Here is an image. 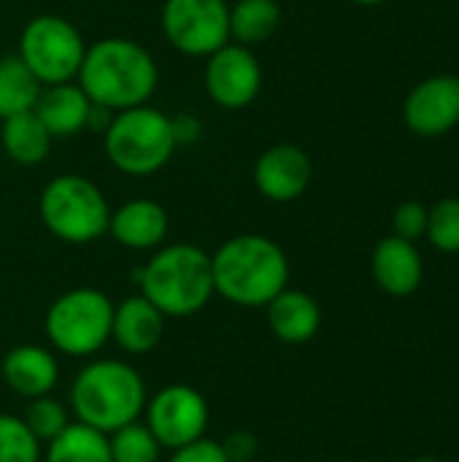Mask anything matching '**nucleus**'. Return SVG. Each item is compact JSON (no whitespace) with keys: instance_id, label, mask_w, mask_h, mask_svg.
<instances>
[{"instance_id":"14","label":"nucleus","mask_w":459,"mask_h":462,"mask_svg":"<svg viewBox=\"0 0 459 462\" xmlns=\"http://www.w3.org/2000/svg\"><path fill=\"white\" fill-rule=\"evenodd\" d=\"M0 376L5 382V387L22 401L51 395L60 384L57 352L51 346H41V344H19L3 355Z\"/></svg>"},{"instance_id":"25","label":"nucleus","mask_w":459,"mask_h":462,"mask_svg":"<svg viewBox=\"0 0 459 462\" xmlns=\"http://www.w3.org/2000/svg\"><path fill=\"white\" fill-rule=\"evenodd\" d=\"M22 420H24V425L30 428V433L41 444H49L51 439H57L73 422L68 403H62L60 398H54V393L27 401V406L22 411Z\"/></svg>"},{"instance_id":"3","label":"nucleus","mask_w":459,"mask_h":462,"mask_svg":"<svg viewBox=\"0 0 459 462\" xmlns=\"http://www.w3.org/2000/svg\"><path fill=\"white\" fill-rule=\"evenodd\" d=\"M149 390L141 371L119 357H89L70 382L68 409L81 425L114 433L141 420Z\"/></svg>"},{"instance_id":"13","label":"nucleus","mask_w":459,"mask_h":462,"mask_svg":"<svg viewBox=\"0 0 459 462\" xmlns=\"http://www.w3.org/2000/svg\"><path fill=\"white\" fill-rule=\"evenodd\" d=\"M403 119L411 133L425 138L446 135L459 125V79L457 76H430L419 81L403 106Z\"/></svg>"},{"instance_id":"27","label":"nucleus","mask_w":459,"mask_h":462,"mask_svg":"<svg viewBox=\"0 0 459 462\" xmlns=\"http://www.w3.org/2000/svg\"><path fill=\"white\" fill-rule=\"evenodd\" d=\"M430 244L446 254L459 252V198H444L427 208V233Z\"/></svg>"},{"instance_id":"5","label":"nucleus","mask_w":459,"mask_h":462,"mask_svg":"<svg viewBox=\"0 0 459 462\" xmlns=\"http://www.w3.org/2000/svg\"><path fill=\"white\" fill-rule=\"evenodd\" d=\"M103 149L119 173L146 179L170 162L179 143L170 116L146 103L111 114V122L103 130Z\"/></svg>"},{"instance_id":"20","label":"nucleus","mask_w":459,"mask_h":462,"mask_svg":"<svg viewBox=\"0 0 459 462\" xmlns=\"http://www.w3.org/2000/svg\"><path fill=\"white\" fill-rule=\"evenodd\" d=\"M51 141L54 138L35 116V111H24L0 122V146L5 157L14 160L16 165H41L51 152Z\"/></svg>"},{"instance_id":"1","label":"nucleus","mask_w":459,"mask_h":462,"mask_svg":"<svg viewBox=\"0 0 459 462\" xmlns=\"http://www.w3.org/2000/svg\"><path fill=\"white\" fill-rule=\"evenodd\" d=\"M76 84L84 89L92 106L116 114L151 100L160 84V68L143 43L111 35L87 46Z\"/></svg>"},{"instance_id":"8","label":"nucleus","mask_w":459,"mask_h":462,"mask_svg":"<svg viewBox=\"0 0 459 462\" xmlns=\"http://www.w3.org/2000/svg\"><path fill=\"white\" fill-rule=\"evenodd\" d=\"M87 46L89 43L70 19L60 14H38L24 22L16 54L43 87H51L76 81Z\"/></svg>"},{"instance_id":"22","label":"nucleus","mask_w":459,"mask_h":462,"mask_svg":"<svg viewBox=\"0 0 459 462\" xmlns=\"http://www.w3.org/2000/svg\"><path fill=\"white\" fill-rule=\"evenodd\" d=\"M41 462H111L108 436L73 420L57 439L43 444Z\"/></svg>"},{"instance_id":"18","label":"nucleus","mask_w":459,"mask_h":462,"mask_svg":"<svg viewBox=\"0 0 459 462\" xmlns=\"http://www.w3.org/2000/svg\"><path fill=\"white\" fill-rule=\"evenodd\" d=\"M265 319L271 333L289 346L308 344L319 328H322V309L317 298H311L303 290H281L268 306H265Z\"/></svg>"},{"instance_id":"4","label":"nucleus","mask_w":459,"mask_h":462,"mask_svg":"<svg viewBox=\"0 0 459 462\" xmlns=\"http://www.w3.org/2000/svg\"><path fill=\"white\" fill-rule=\"evenodd\" d=\"M138 292L162 311L165 319L200 314L214 298L211 254L195 244H162L135 271Z\"/></svg>"},{"instance_id":"29","label":"nucleus","mask_w":459,"mask_h":462,"mask_svg":"<svg viewBox=\"0 0 459 462\" xmlns=\"http://www.w3.org/2000/svg\"><path fill=\"white\" fill-rule=\"evenodd\" d=\"M168 462H230V460H227V455H225L222 441L203 436V439H197V441H192V444H184V447L173 449V452H170V457H168Z\"/></svg>"},{"instance_id":"10","label":"nucleus","mask_w":459,"mask_h":462,"mask_svg":"<svg viewBox=\"0 0 459 462\" xmlns=\"http://www.w3.org/2000/svg\"><path fill=\"white\" fill-rule=\"evenodd\" d=\"M143 425L154 433L162 449L173 452L208 433L211 409L206 395L192 384H165L146 398Z\"/></svg>"},{"instance_id":"33","label":"nucleus","mask_w":459,"mask_h":462,"mask_svg":"<svg viewBox=\"0 0 459 462\" xmlns=\"http://www.w3.org/2000/svg\"><path fill=\"white\" fill-rule=\"evenodd\" d=\"M414 462H441V460H436V457H417Z\"/></svg>"},{"instance_id":"26","label":"nucleus","mask_w":459,"mask_h":462,"mask_svg":"<svg viewBox=\"0 0 459 462\" xmlns=\"http://www.w3.org/2000/svg\"><path fill=\"white\" fill-rule=\"evenodd\" d=\"M43 444L30 433L22 414H0V462H41Z\"/></svg>"},{"instance_id":"12","label":"nucleus","mask_w":459,"mask_h":462,"mask_svg":"<svg viewBox=\"0 0 459 462\" xmlns=\"http://www.w3.org/2000/svg\"><path fill=\"white\" fill-rule=\"evenodd\" d=\"M314 179V165L306 149L298 143H273L268 146L254 168L252 181L265 200L273 203H292L306 195Z\"/></svg>"},{"instance_id":"23","label":"nucleus","mask_w":459,"mask_h":462,"mask_svg":"<svg viewBox=\"0 0 459 462\" xmlns=\"http://www.w3.org/2000/svg\"><path fill=\"white\" fill-rule=\"evenodd\" d=\"M43 84L22 62L19 54L0 57V122L24 111H32Z\"/></svg>"},{"instance_id":"2","label":"nucleus","mask_w":459,"mask_h":462,"mask_svg":"<svg viewBox=\"0 0 459 462\" xmlns=\"http://www.w3.org/2000/svg\"><path fill=\"white\" fill-rule=\"evenodd\" d=\"M214 295L241 309H265L289 287L287 252L268 236L241 233L211 254Z\"/></svg>"},{"instance_id":"15","label":"nucleus","mask_w":459,"mask_h":462,"mask_svg":"<svg viewBox=\"0 0 459 462\" xmlns=\"http://www.w3.org/2000/svg\"><path fill=\"white\" fill-rule=\"evenodd\" d=\"M170 233V217L162 203L151 198L124 200L111 211L108 236L133 252H154L165 244Z\"/></svg>"},{"instance_id":"19","label":"nucleus","mask_w":459,"mask_h":462,"mask_svg":"<svg viewBox=\"0 0 459 462\" xmlns=\"http://www.w3.org/2000/svg\"><path fill=\"white\" fill-rule=\"evenodd\" d=\"M35 116L43 122L51 138H73L89 127L92 100L76 81L43 87L35 103Z\"/></svg>"},{"instance_id":"6","label":"nucleus","mask_w":459,"mask_h":462,"mask_svg":"<svg viewBox=\"0 0 459 462\" xmlns=\"http://www.w3.org/2000/svg\"><path fill=\"white\" fill-rule=\"evenodd\" d=\"M38 217L57 241L87 246L108 236L111 206L92 179L81 173H62L41 189Z\"/></svg>"},{"instance_id":"17","label":"nucleus","mask_w":459,"mask_h":462,"mask_svg":"<svg viewBox=\"0 0 459 462\" xmlns=\"http://www.w3.org/2000/svg\"><path fill=\"white\" fill-rule=\"evenodd\" d=\"M371 271L376 284L392 298H409L419 290L425 276V263L414 241L387 236L376 244L371 257Z\"/></svg>"},{"instance_id":"24","label":"nucleus","mask_w":459,"mask_h":462,"mask_svg":"<svg viewBox=\"0 0 459 462\" xmlns=\"http://www.w3.org/2000/svg\"><path fill=\"white\" fill-rule=\"evenodd\" d=\"M108 449L111 462H160L165 452L154 433L143 425V420H135L108 433Z\"/></svg>"},{"instance_id":"11","label":"nucleus","mask_w":459,"mask_h":462,"mask_svg":"<svg viewBox=\"0 0 459 462\" xmlns=\"http://www.w3.org/2000/svg\"><path fill=\"white\" fill-rule=\"evenodd\" d=\"M262 65L249 46L225 43L211 57H206L203 84L214 106L225 111L249 108L262 92Z\"/></svg>"},{"instance_id":"28","label":"nucleus","mask_w":459,"mask_h":462,"mask_svg":"<svg viewBox=\"0 0 459 462\" xmlns=\"http://www.w3.org/2000/svg\"><path fill=\"white\" fill-rule=\"evenodd\" d=\"M392 227L398 238H406V241H417L427 233V206L419 203V200H406L395 208L392 214Z\"/></svg>"},{"instance_id":"21","label":"nucleus","mask_w":459,"mask_h":462,"mask_svg":"<svg viewBox=\"0 0 459 462\" xmlns=\"http://www.w3.org/2000/svg\"><path fill=\"white\" fill-rule=\"evenodd\" d=\"M281 24L279 0H238L230 5V41L241 46L265 43Z\"/></svg>"},{"instance_id":"16","label":"nucleus","mask_w":459,"mask_h":462,"mask_svg":"<svg viewBox=\"0 0 459 462\" xmlns=\"http://www.w3.org/2000/svg\"><path fill=\"white\" fill-rule=\"evenodd\" d=\"M165 317L141 292L114 303L111 341L130 357H143L162 344Z\"/></svg>"},{"instance_id":"7","label":"nucleus","mask_w":459,"mask_h":462,"mask_svg":"<svg viewBox=\"0 0 459 462\" xmlns=\"http://www.w3.org/2000/svg\"><path fill=\"white\" fill-rule=\"evenodd\" d=\"M114 300L97 287L57 295L43 314V333L57 355L89 360L111 344Z\"/></svg>"},{"instance_id":"31","label":"nucleus","mask_w":459,"mask_h":462,"mask_svg":"<svg viewBox=\"0 0 459 462\" xmlns=\"http://www.w3.org/2000/svg\"><path fill=\"white\" fill-rule=\"evenodd\" d=\"M173 122V135H176V143H192L200 138V119L192 116V114H179V116H170Z\"/></svg>"},{"instance_id":"9","label":"nucleus","mask_w":459,"mask_h":462,"mask_svg":"<svg viewBox=\"0 0 459 462\" xmlns=\"http://www.w3.org/2000/svg\"><path fill=\"white\" fill-rule=\"evenodd\" d=\"M162 35L184 57H211L230 43L227 0H165Z\"/></svg>"},{"instance_id":"32","label":"nucleus","mask_w":459,"mask_h":462,"mask_svg":"<svg viewBox=\"0 0 459 462\" xmlns=\"http://www.w3.org/2000/svg\"><path fill=\"white\" fill-rule=\"evenodd\" d=\"M349 3H354V5H365V8H371V5H384V3H390V0H349Z\"/></svg>"},{"instance_id":"30","label":"nucleus","mask_w":459,"mask_h":462,"mask_svg":"<svg viewBox=\"0 0 459 462\" xmlns=\"http://www.w3.org/2000/svg\"><path fill=\"white\" fill-rule=\"evenodd\" d=\"M222 447H225V455H227L230 462H252L257 457V452H260V441L249 430H233L222 441Z\"/></svg>"}]
</instances>
